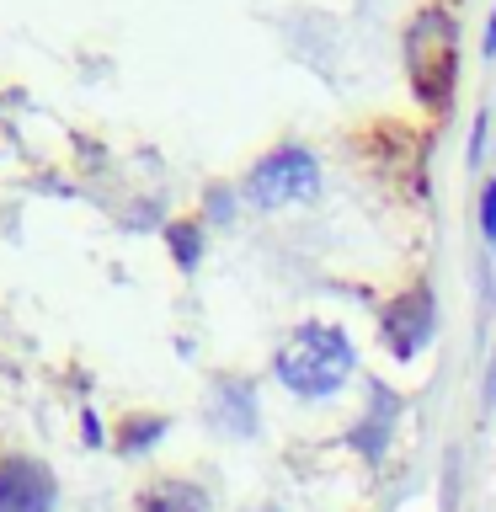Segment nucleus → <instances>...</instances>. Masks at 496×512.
Here are the masks:
<instances>
[{"label":"nucleus","mask_w":496,"mask_h":512,"mask_svg":"<svg viewBox=\"0 0 496 512\" xmlns=\"http://www.w3.org/2000/svg\"><path fill=\"white\" fill-rule=\"evenodd\" d=\"M432 326H438V310H432V294L422 283L411 288V294H400L390 310H384V342H390L395 358H411V352L427 347Z\"/></svg>","instance_id":"39448f33"},{"label":"nucleus","mask_w":496,"mask_h":512,"mask_svg":"<svg viewBox=\"0 0 496 512\" xmlns=\"http://www.w3.org/2000/svg\"><path fill=\"white\" fill-rule=\"evenodd\" d=\"M171 240V251H176V267H198V256H203V235H198V219H182V224H171L166 230Z\"/></svg>","instance_id":"1a4fd4ad"},{"label":"nucleus","mask_w":496,"mask_h":512,"mask_svg":"<svg viewBox=\"0 0 496 512\" xmlns=\"http://www.w3.org/2000/svg\"><path fill=\"white\" fill-rule=\"evenodd\" d=\"M214 427L224 432V438H251V432H256L251 379H219V390H214Z\"/></svg>","instance_id":"423d86ee"},{"label":"nucleus","mask_w":496,"mask_h":512,"mask_svg":"<svg viewBox=\"0 0 496 512\" xmlns=\"http://www.w3.org/2000/svg\"><path fill=\"white\" fill-rule=\"evenodd\" d=\"M320 192V160L304 144H278L246 171V198L256 208H288Z\"/></svg>","instance_id":"7ed1b4c3"},{"label":"nucleus","mask_w":496,"mask_h":512,"mask_svg":"<svg viewBox=\"0 0 496 512\" xmlns=\"http://www.w3.org/2000/svg\"><path fill=\"white\" fill-rule=\"evenodd\" d=\"M358 363L347 331L342 326H326V320H304V326L288 331V342L278 347L272 358V374L283 379V390H294L304 400H320V395H336Z\"/></svg>","instance_id":"f257e3e1"},{"label":"nucleus","mask_w":496,"mask_h":512,"mask_svg":"<svg viewBox=\"0 0 496 512\" xmlns=\"http://www.w3.org/2000/svg\"><path fill=\"white\" fill-rule=\"evenodd\" d=\"M374 411L358 422V432H352V443H358V454L368 459V464H379L384 459V443H390V427H395V416H400V400L384 390V384H374Z\"/></svg>","instance_id":"0eeeda50"},{"label":"nucleus","mask_w":496,"mask_h":512,"mask_svg":"<svg viewBox=\"0 0 496 512\" xmlns=\"http://www.w3.org/2000/svg\"><path fill=\"white\" fill-rule=\"evenodd\" d=\"M139 512H208V491L198 480L166 475V480H150L139 491Z\"/></svg>","instance_id":"6e6552de"},{"label":"nucleus","mask_w":496,"mask_h":512,"mask_svg":"<svg viewBox=\"0 0 496 512\" xmlns=\"http://www.w3.org/2000/svg\"><path fill=\"white\" fill-rule=\"evenodd\" d=\"M160 432H166V416H134V422L118 432V448L123 454H139V448L160 443Z\"/></svg>","instance_id":"9d476101"},{"label":"nucleus","mask_w":496,"mask_h":512,"mask_svg":"<svg viewBox=\"0 0 496 512\" xmlns=\"http://www.w3.org/2000/svg\"><path fill=\"white\" fill-rule=\"evenodd\" d=\"M406 75L427 112H443L454 102L459 80V22L443 6H422L406 22Z\"/></svg>","instance_id":"f03ea898"},{"label":"nucleus","mask_w":496,"mask_h":512,"mask_svg":"<svg viewBox=\"0 0 496 512\" xmlns=\"http://www.w3.org/2000/svg\"><path fill=\"white\" fill-rule=\"evenodd\" d=\"M59 480L32 454H0V512H54Z\"/></svg>","instance_id":"20e7f679"},{"label":"nucleus","mask_w":496,"mask_h":512,"mask_svg":"<svg viewBox=\"0 0 496 512\" xmlns=\"http://www.w3.org/2000/svg\"><path fill=\"white\" fill-rule=\"evenodd\" d=\"M480 214H486V235L496 240V182H486V198H480Z\"/></svg>","instance_id":"9b49d317"},{"label":"nucleus","mask_w":496,"mask_h":512,"mask_svg":"<svg viewBox=\"0 0 496 512\" xmlns=\"http://www.w3.org/2000/svg\"><path fill=\"white\" fill-rule=\"evenodd\" d=\"M256 512H272V507H256Z\"/></svg>","instance_id":"f8f14e48"}]
</instances>
